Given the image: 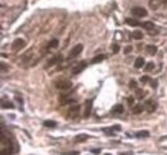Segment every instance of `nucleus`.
Masks as SVG:
<instances>
[{
  "label": "nucleus",
  "instance_id": "obj_20",
  "mask_svg": "<svg viewBox=\"0 0 167 155\" xmlns=\"http://www.w3.org/2000/svg\"><path fill=\"white\" fill-rule=\"evenodd\" d=\"M143 37V34L140 31H134L132 32V39H135V40H140Z\"/></svg>",
  "mask_w": 167,
  "mask_h": 155
},
{
  "label": "nucleus",
  "instance_id": "obj_35",
  "mask_svg": "<svg viewBox=\"0 0 167 155\" xmlns=\"http://www.w3.org/2000/svg\"><path fill=\"white\" fill-rule=\"evenodd\" d=\"M163 4H165V7H167V0H163V2H162Z\"/></svg>",
  "mask_w": 167,
  "mask_h": 155
},
{
  "label": "nucleus",
  "instance_id": "obj_24",
  "mask_svg": "<svg viewBox=\"0 0 167 155\" xmlns=\"http://www.w3.org/2000/svg\"><path fill=\"white\" fill-rule=\"evenodd\" d=\"M44 126L45 127H55L57 126V122L55 121H45L44 122Z\"/></svg>",
  "mask_w": 167,
  "mask_h": 155
},
{
  "label": "nucleus",
  "instance_id": "obj_1",
  "mask_svg": "<svg viewBox=\"0 0 167 155\" xmlns=\"http://www.w3.org/2000/svg\"><path fill=\"white\" fill-rule=\"evenodd\" d=\"M131 13L135 15V17H140V18H143V17H147V10H145L144 8L142 7H134L131 9Z\"/></svg>",
  "mask_w": 167,
  "mask_h": 155
},
{
  "label": "nucleus",
  "instance_id": "obj_27",
  "mask_svg": "<svg viewBox=\"0 0 167 155\" xmlns=\"http://www.w3.org/2000/svg\"><path fill=\"white\" fill-rule=\"evenodd\" d=\"M112 51H113V54H117V53L120 51V45L113 44V45H112Z\"/></svg>",
  "mask_w": 167,
  "mask_h": 155
},
{
  "label": "nucleus",
  "instance_id": "obj_22",
  "mask_svg": "<svg viewBox=\"0 0 167 155\" xmlns=\"http://www.w3.org/2000/svg\"><path fill=\"white\" fill-rule=\"evenodd\" d=\"M126 23H127L129 26H139V24H142L140 22H138V21H135V19H130V18H127V19H126Z\"/></svg>",
  "mask_w": 167,
  "mask_h": 155
},
{
  "label": "nucleus",
  "instance_id": "obj_13",
  "mask_svg": "<svg viewBox=\"0 0 167 155\" xmlns=\"http://www.w3.org/2000/svg\"><path fill=\"white\" fill-rule=\"evenodd\" d=\"M159 5H161V2H159V0H150V2H149V7L152 8V9H154V10L157 9Z\"/></svg>",
  "mask_w": 167,
  "mask_h": 155
},
{
  "label": "nucleus",
  "instance_id": "obj_5",
  "mask_svg": "<svg viewBox=\"0 0 167 155\" xmlns=\"http://www.w3.org/2000/svg\"><path fill=\"white\" fill-rule=\"evenodd\" d=\"M78 111H80V105H71L68 108L67 115L69 117V118H76V117L78 115Z\"/></svg>",
  "mask_w": 167,
  "mask_h": 155
},
{
  "label": "nucleus",
  "instance_id": "obj_9",
  "mask_svg": "<svg viewBox=\"0 0 167 155\" xmlns=\"http://www.w3.org/2000/svg\"><path fill=\"white\" fill-rule=\"evenodd\" d=\"M144 109H145V108H144V105H142V104H135V105L132 106V109H131V110H132V113H134V114H140Z\"/></svg>",
  "mask_w": 167,
  "mask_h": 155
},
{
  "label": "nucleus",
  "instance_id": "obj_15",
  "mask_svg": "<svg viewBox=\"0 0 167 155\" xmlns=\"http://www.w3.org/2000/svg\"><path fill=\"white\" fill-rule=\"evenodd\" d=\"M2 106H3L4 109H5V108H7V109H13V108H14V105L10 103V101H5L4 99L2 100Z\"/></svg>",
  "mask_w": 167,
  "mask_h": 155
},
{
  "label": "nucleus",
  "instance_id": "obj_23",
  "mask_svg": "<svg viewBox=\"0 0 167 155\" xmlns=\"http://www.w3.org/2000/svg\"><path fill=\"white\" fill-rule=\"evenodd\" d=\"M58 44H59V42H58V40H52L50 42H49V44H48V49H53V47H57L58 46Z\"/></svg>",
  "mask_w": 167,
  "mask_h": 155
},
{
  "label": "nucleus",
  "instance_id": "obj_31",
  "mask_svg": "<svg viewBox=\"0 0 167 155\" xmlns=\"http://www.w3.org/2000/svg\"><path fill=\"white\" fill-rule=\"evenodd\" d=\"M64 155H78V151H71V153H67Z\"/></svg>",
  "mask_w": 167,
  "mask_h": 155
},
{
  "label": "nucleus",
  "instance_id": "obj_6",
  "mask_svg": "<svg viewBox=\"0 0 167 155\" xmlns=\"http://www.w3.org/2000/svg\"><path fill=\"white\" fill-rule=\"evenodd\" d=\"M144 108L147 109V111H149V113H153V111L157 109V103H155L154 100H147L144 104Z\"/></svg>",
  "mask_w": 167,
  "mask_h": 155
},
{
  "label": "nucleus",
  "instance_id": "obj_11",
  "mask_svg": "<svg viewBox=\"0 0 167 155\" xmlns=\"http://www.w3.org/2000/svg\"><path fill=\"white\" fill-rule=\"evenodd\" d=\"M91 104H93V100H88L85 103V117H88L90 114V111H91Z\"/></svg>",
  "mask_w": 167,
  "mask_h": 155
},
{
  "label": "nucleus",
  "instance_id": "obj_26",
  "mask_svg": "<svg viewBox=\"0 0 167 155\" xmlns=\"http://www.w3.org/2000/svg\"><path fill=\"white\" fill-rule=\"evenodd\" d=\"M154 68V63H152V62H149V63H147V66L144 67V69L147 72H149V71H152V69Z\"/></svg>",
  "mask_w": 167,
  "mask_h": 155
},
{
  "label": "nucleus",
  "instance_id": "obj_36",
  "mask_svg": "<svg viewBox=\"0 0 167 155\" xmlns=\"http://www.w3.org/2000/svg\"><path fill=\"white\" fill-rule=\"evenodd\" d=\"M104 155H111V154H104Z\"/></svg>",
  "mask_w": 167,
  "mask_h": 155
},
{
  "label": "nucleus",
  "instance_id": "obj_21",
  "mask_svg": "<svg viewBox=\"0 0 167 155\" xmlns=\"http://www.w3.org/2000/svg\"><path fill=\"white\" fill-rule=\"evenodd\" d=\"M88 135H78V136H76V138H75V140H76L77 142H82V141H86L88 140Z\"/></svg>",
  "mask_w": 167,
  "mask_h": 155
},
{
  "label": "nucleus",
  "instance_id": "obj_10",
  "mask_svg": "<svg viewBox=\"0 0 167 155\" xmlns=\"http://www.w3.org/2000/svg\"><path fill=\"white\" fill-rule=\"evenodd\" d=\"M122 111H123V105L121 104H117L112 108V114H121Z\"/></svg>",
  "mask_w": 167,
  "mask_h": 155
},
{
  "label": "nucleus",
  "instance_id": "obj_28",
  "mask_svg": "<svg viewBox=\"0 0 167 155\" xmlns=\"http://www.w3.org/2000/svg\"><path fill=\"white\" fill-rule=\"evenodd\" d=\"M140 82H142V83H147V82H150V77H148V76H143L142 78H140Z\"/></svg>",
  "mask_w": 167,
  "mask_h": 155
},
{
  "label": "nucleus",
  "instance_id": "obj_30",
  "mask_svg": "<svg viewBox=\"0 0 167 155\" xmlns=\"http://www.w3.org/2000/svg\"><path fill=\"white\" fill-rule=\"evenodd\" d=\"M131 50H132V47H131V46H127L126 49H125V54H129V53H131Z\"/></svg>",
  "mask_w": 167,
  "mask_h": 155
},
{
  "label": "nucleus",
  "instance_id": "obj_7",
  "mask_svg": "<svg viewBox=\"0 0 167 155\" xmlns=\"http://www.w3.org/2000/svg\"><path fill=\"white\" fill-rule=\"evenodd\" d=\"M85 68H86V62H81V63L77 64V66L72 69V74H78L80 72H82Z\"/></svg>",
  "mask_w": 167,
  "mask_h": 155
},
{
  "label": "nucleus",
  "instance_id": "obj_3",
  "mask_svg": "<svg viewBox=\"0 0 167 155\" xmlns=\"http://www.w3.org/2000/svg\"><path fill=\"white\" fill-rule=\"evenodd\" d=\"M82 49H84V46H82L81 44L76 45L71 51H69V54H68V59H73V58H76V57L80 54V53L82 51Z\"/></svg>",
  "mask_w": 167,
  "mask_h": 155
},
{
  "label": "nucleus",
  "instance_id": "obj_16",
  "mask_svg": "<svg viewBox=\"0 0 167 155\" xmlns=\"http://www.w3.org/2000/svg\"><path fill=\"white\" fill-rule=\"evenodd\" d=\"M142 26L145 28V30H148V31H150V30H154V23H152V22H144V23H142Z\"/></svg>",
  "mask_w": 167,
  "mask_h": 155
},
{
  "label": "nucleus",
  "instance_id": "obj_2",
  "mask_svg": "<svg viewBox=\"0 0 167 155\" xmlns=\"http://www.w3.org/2000/svg\"><path fill=\"white\" fill-rule=\"evenodd\" d=\"M25 46H26V41L23 39H17V40H14V42L12 44V49H13V51H19L21 49H23Z\"/></svg>",
  "mask_w": 167,
  "mask_h": 155
},
{
  "label": "nucleus",
  "instance_id": "obj_32",
  "mask_svg": "<svg viewBox=\"0 0 167 155\" xmlns=\"http://www.w3.org/2000/svg\"><path fill=\"white\" fill-rule=\"evenodd\" d=\"M152 86H153V89H155V87H157V81H152Z\"/></svg>",
  "mask_w": 167,
  "mask_h": 155
},
{
  "label": "nucleus",
  "instance_id": "obj_12",
  "mask_svg": "<svg viewBox=\"0 0 167 155\" xmlns=\"http://www.w3.org/2000/svg\"><path fill=\"white\" fill-rule=\"evenodd\" d=\"M145 50H147V53L149 55H155V54H157V47H155L154 45H148L147 47H145Z\"/></svg>",
  "mask_w": 167,
  "mask_h": 155
},
{
  "label": "nucleus",
  "instance_id": "obj_18",
  "mask_svg": "<svg viewBox=\"0 0 167 155\" xmlns=\"http://www.w3.org/2000/svg\"><path fill=\"white\" fill-rule=\"evenodd\" d=\"M135 136H136V137H143V138H144V137H148V136H149V132H148V131H139V132L135 133Z\"/></svg>",
  "mask_w": 167,
  "mask_h": 155
},
{
  "label": "nucleus",
  "instance_id": "obj_8",
  "mask_svg": "<svg viewBox=\"0 0 167 155\" xmlns=\"http://www.w3.org/2000/svg\"><path fill=\"white\" fill-rule=\"evenodd\" d=\"M144 64H145L144 58H143V57H139L138 59L135 60V64H134V66H135V68H136V69H140V68H144V67H145Z\"/></svg>",
  "mask_w": 167,
  "mask_h": 155
},
{
  "label": "nucleus",
  "instance_id": "obj_14",
  "mask_svg": "<svg viewBox=\"0 0 167 155\" xmlns=\"http://www.w3.org/2000/svg\"><path fill=\"white\" fill-rule=\"evenodd\" d=\"M105 59V55L103 54H100V55H96L93 60H91V64H96V63H100L102 60H104Z\"/></svg>",
  "mask_w": 167,
  "mask_h": 155
},
{
  "label": "nucleus",
  "instance_id": "obj_17",
  "mask_svg": "<svg viewBox=\"0 0 167 155\" xmlns=\"http://www.w3.org/2000/svg\"><path fill=\"white\" fill-rule=\"evenodd\" d=\"M62 60V55H55L53 59H50V62H49V64L48 66H53V64H55V63H59Z\"/></svg>",
  "mask_w": 167,
  "mask_h": 155
},
{
  "label": "nucleus",
  "instance_id": "obj_25",
  "mask_svg": "<svg viewBox=\"0 0 167 155\" xmlns=\"http://www.w3.org/2000/svg\"><path fill=\"white\" fill-rule=\"evenodd\" d=\"M129 87L132 89V90H136L138 89V82L135 81V79H131L130 83H129Z\"/></svg>",
  "mask_w": 167,
  "mask_h": 155
},
{
  "label": "nucleus",
  "instance_id": "obj_29",
  "mask_svg": "<svg viewBox=\"0 0 167 155\" xmlns=\"http://www.w3.org/2000/svg\"><path fill=\"white\" fill-rule=\"evenodd\" d=\"M127 103L130 104L131 106H134V105H135V104H134V98H129V99H127Z\"/></svg>",
  "mask_w": 167,
  "mask_h": 155
},
{
  "label": "nucleus",
  "instance_id": "obj_33",
  "mask_svg": "<svg viewBox=\"0 0 167 155\" xmlns=\"http://www.w3.org/2000/svg\"><path fill=\"white\" fill-rule=\"evenodd\" d=\"M120 155H131V153H122V154H120Z\"/></svg>",
  "mask_w": 167,
  "mask_h": 155
},
{
  "label": "nucleus",
  "instance_id": "obj_34",
  "mask_svg": "<svg viewBox=\"0 0 167 155\" xmlns=\"http://www.w3.org/2000/svg\"><path fill=\"white\" fill-rule=\"evenodd\" d=\"M100 150H98V149H95V150H93V153H95V154H98Z\"/></svg>",
  "mask_w": 167,
  "mask_h": 155
},
{
  "label": "nucleus",
  "instance_id": "obj_19",
  "mask_svg": "<svg viewBox=\"0 0 167 155\" xmlns=\"http://www.w3.org/2000/svg\"><path fill=\"white\" fill-rule=\"evenodd\" d=\"M145 96V91L143 89H136V98L138 99H143Z\"/></svg>",
  "mask_w": 167,
  "mask_h": 155
},
{
  "label": "nucleus",
  "instance_id": "obj_4",
  "mask_svg": "<svg viewBox=\"0 0 167 155\" xmlns=\"http://www.w3.org/2000/svg\"><path fill=\"white\" fill-rule=\"evenodd\" d=\"M55 86L59 90H68V89H71L72 83H71V81H68V79H61V81L57 82Z\"/></svg>",
  "mask_w": 167,
  "mask_h": 155
}]
</instances>
